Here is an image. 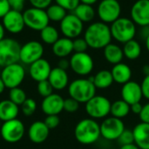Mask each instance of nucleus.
I'll use <instances>...</instances> for the list:
<instances>
[{
    "mask_svg": "<svg viewBox=\"0 0 149 149\" xmlns=\"http://www.w3.org/2000/svg\"><path fill=\"white\" fill-rule=\"evenodd\" d=\"M84 38L90 48L95 50L104 49L111 43L113 38L110 26L101 21L94 22L85 31Z\"/></svg>",
    "mask_w": 149,
    "mask_h": 149,
    "instance_id": "1",
    "label": "nucleus"
},
{
    "mask_svg": "<svg viewBox=\"0 0 149 149\" xmlns=\"http://www.w3.org/2000/svg\"><path fill=\"white\" fill-rule=\"evenodd\" d=\"M76 141L82 145H92L101 137L100 124L96 120L86 118L79 120L74 128Z\"/></svg>",
    "mask_w": 149,
    "mask_h": 149,
    "instance_id": "2",
    "label": "nucleus"
},
{
    "mask_svg": "<svg viewBox=\"0 0 149 149\" xmlns=\"http://www.w3.org/2000/svg\"><path fill=\"white\" fill-rule=\"evenodd\" d=\"M96 90L97 88L93 82V77L74 79L68 86L69 96L77 100L79 104H86L94 97L96 95Z\"/></svg>",
    "mask_w": 149,
    "mask_h": 149,
    "instance_id": "3",
    "label": "nucleus"
},
{
    "mask_svg": "<svg viewBox=\"0 0 149 149\" xmlns=\"http://www.w3.org/2000/svg\"><path fill=\"white\" fill-rule=\"evenodd\" d=\"M136 24L131 18L119 17L111 24L110 30L112 38L117 42L125 44L132 39H134L136 35Z\"/></svg>",
    "mask_w": 149,
    "mask_h": 149,
    "instance_id": "4",
    "label": "nucleus"
},
{
    "mask_svg": "<svg viewBox=\"0 0 149 149\" xmlns=\"http://www.w3.org/2000/svg\"><path fill=\"white\" fill-rule=\"evenodd\" d=\"M20 44L13 38H4L0 41V66L5 67L9 65L20 61Z\"/></svg>",
    "mask_w": 149,
    "mask_h": 149,
    "instance_id": "5",
    "label": "nucleus"
},
{
    "mask_svg": "<svg viewBox=\"0 0 149 149\" xmlns=\"http://www.w3.org/2000/svg\"><path fill=\"white\" fill-rule=\"evenodd\" d=\"M111 101L102 95H95L86 103V112L93 120L106 119L110 114Z\"/></svg>",
    "mask_w": 149,
    "mask_h": 149,
    "instance_id": "6",
    "label": "nucleus"
},
{
    "mask_svg": "<svg viewBox=\"0 0 149 149\" xmlns=\"http://www.w3.org/2000/svg\"><path fill=\"white\" fill-rule=\"evenodd\" d=\"M23 17L25 26L33 31H40L49 25L50 19L45 10L31 7L23 12Z\"/></svg>",
    "mask_w": 149,
    "mask_h": 149,
    "instance_id": "7",
    "label": "nucleus"
},
{
    "mask_svg": "<svg viewBox=\"0 0 149 149\" xmlns=\"http://www.w3.org/2000/svg\"><path fill=\"white\" fill-rule=\"evenodd\" d=\"M0 77L4 83L5 87L12 89L18 87L22 84L25 77V70L24 66L17 62L3 67Z\"/></svg>",
    "mask_w": 149,
    "mask_h": 149,
    "instance_id": "8",
    "label": "nucleus"
},
{
    "mask_svg": "<svg viewBox=\"0 0 149 149\" xmlns=\"http://www.w3.org/2000/svg\"><path fill=\"white\" fill-rule=\"evenodd\" d=\"M70 60V68L79 76L89 75L94 68V61L87 52H74Z\"/></svg>",
    "mask_w": 149,
    "mask_h": 149,
    "instance_id": "9",
    "label": "nucleus"
},
{
    "mask_svg": "<svg viewBox=\"0 0 149 149\" xmlns=\"http://www.w3.org/2000/svg\"><path fill=\"white\" fill-rule=\"evenodd\" d=\"M126 129L122 120L110 116L103 120L100 124V134L105 140L117 141Z\"/></svg>",
    "mask_w": 149,
    "mask_h": 149,
    "instance_id": "10",
    "label": "nucleus"
},
{
    "mask_svg": "<svg viewBox=\"0 0 149 149\" xmlns=\"http://www.w3.org/2000/svg\"><path fill=\"white\" fill-rule=\"evenodd\" d=\"M121 6L118 0H101L97 8V14L101 22L112 24L120 17Z\"/></svg>",
    "mask_w": 149,
    "mask_h": 149,
    "instance_id": "11",
    "label": "nucleus"
},
{
    "mask_svg": "<svg viewBox=\"0 0 149 149\" xmlns=\"http://www.w3.org/2000/svg\"><path fill=\"white\" fill-rule=\"evenodd\" d=\"M24 132L25 129L23 122L17 119L3 122L0 128L2 138L9 143H16L19 141L24 137Z\"/></svg>",
    "mask_w": 149,
    "mask_h": 149,
    "instance_id": "12",
    "label": "nucleus"
},
{
    "mask_svg": "<svg viewBox=\"0 0 149 149\" xmlns=\"http://www.w3.org/2000/svg\"><path fill=\"white\" fill-rule=\"evenodd\" d=\"M44 54L43 45L37 40H31L21 45L20 61L24 65H31L35 61L42 58Z\"/></svg>",
    "mask_w": 149,
    "mask_h": 149,
    "instance_id": "13",
    "label": "nucleus"
},
{
    "mask_svg": "<svg viewBox=\"0 0 149 149\" xmlns=\"http://www.w3.org/2000/svg\"><path fill=\"white\" fill-rule=\"evenodd\" d=\"M84 29V23L73 13L67 14L60 22V31L64 37L74 39L79 38Z\"/></svg>",
    "mask_w": 149,
    "mask_h": 149,
    "instance_id": "14",
    "label": "nucleus"
},
{
    "mask_svg": "<svg viewBox=\"0 0 149 149\" xmlns=\"http://www.w3.org/2000/svg\"><path fill=\"white\" fill-rule=\"evenodd\" d=\"M2 24L4 30L10 33H20L25 26L23 13L21 11L10 9L2 18Z\"/></svg>",
    "mask_w": 149,
    "mask_h": 149,
    "instance_id": "15",
    "label": "nucleus"
},
{
    "mask_svg": "<svg viewBox=\"0 0 149 149\" xmlns=\"http://www.w3.org/2000/svg\"><path fill=\"white\" fill-rule=\"evenodd\" d=\"M131 19L141 27L149 25V0H137L131 8Z\"/></svg>",
    "mask_w": 149,
    "mask_h": 149,
    "instance_id": "16",
    "label": "nucleus"
},
{
    "mask_svg": "<svg viewBox=\"0 0 149 149\" xmlns=\"http://www.w3.org/2000/svg\"><path fill=\"white\" fill-rule=\"evenodd\" d=\"M120 94H121V100L126 101L130 106L141 102V100L143 98L141 84L133 80H130L127 83L122 85Z\"/></svg>",
    "mask_w": 149,
    "mask_h": 149,
    "instance_id": "17",
    "label": "nucleus"
},
{
    "mask_svg": "<svg viewBox=\"0 0 149 149\" xmlns=\"http://www.w3.org/2000/svg\"><path fill=\"white\" fill-rule=\"evenodd\" d=\"M52 69V68L50 63L46 59L42 58L30 65L29 74L33 80L38 83L40 81L48 79Z\"/></svg>",
    "mask_w": 149,
    "mask_h": 149,
    "instance_id": "18",
    "label": "nucleus"
},
{
    "mask_svg": "<svg viewBox=\"0 0 149 149\" xmlns=\"http://www.w3.org/2000/svg\"><path fill=\"white\" fill-rule=\"evenodd\" d=\"M64 100L62 96L57 93H52L44 98L41 108L46 115H58L64 110Z\"/></svg>",
    "mask_w": 149,
    "mask_h": 149,
    "instance_id": "19",
    "label": "nucleus"
},
{
    "mask_svg": "<svg viewBox=\"0 0 149 149\" xmlns=\"http://www.w3.org/2000/svg\"><path fill=\"white\" fill-rule=\"evenodd\" d=\"M50 134V129L46 127L44 121H35L31 125L28 130V136L31 142L40 144L45 142Z\"/></svg>",
    "mask_w": 149,
    "mask_h": 149,
    "instance_id": "20",
    "label": "nucleus"
},
{
    "mask_svg": "<svg viewBox=\"0 0 149 149\" xmlns=\"http://www.w3.org/2000/svg\"><path fill=\"white\" fill-rule=\"evenodd\" d=\"M48 81L54 90L60 91L69 86V76L65 70H63L57 66L52 69L48 78Z\"/></svg>",
    "mask_w": 149,
    "mask_h": 149,
    "instance_id": "21",
    "label": "nucleus"
},
{
    "mask_svg": "<svg viewBox=\"0 0 149 149\" xmlns=\"http://www.w3.org/2000/svg\"><path fill=\"white\" fill-rule=\"evenodd\" d=\"M134 143L140 149H149V124L141 122L134 129Z\"/></svg>",
    "mask_w": 149,
    "mask_h": 149,
    "instance_id": "22",
    "label": "nucleus"
},
{
    "mask_svg": "<svg viewBox=\"0 0 149 149\" xmlns=\"http://www.w3.org/2000/svg\"><path fill=\"white\" fill-rule=\"evenodd\" d=\"M113 81L120 85H124L131 80L132 70L129 65L125 63H119L113 66L111 70Z\"/></svg>",
    "mask_w": 149,
    "mask_h": 149,
    "instance_id": "23",
    "label": "nucleus"
},
{
    "mask_svg": "<svg viewBox=\"0 0 149 149\" xmlns=\"http://www.w3.org/2000/svg\"><path fill=\"white\" fill-rule=\"evenodd\" d=\"M52 52L53 54L59 58H66L73 52V44L72 39L68 38H59L53 45H52Z\"/></svg>",
    "mask_w": 149,
    "mask_h": 149,
    "instance_id": "24",
    "label": "nucleus"
},
{
    "mask_svg": "<svg viewBox=\"0 0 149 149\" xmlns=\"http://www.w3.org/2000/svg\"><path fill=\"white\" fill-rule=\"evenodd\" d=\"M19 113V107L10 100L0 101V120L3 122L17 119Z\"/></svg>",
    "mask_w": 149,
    "mask_h": 149,
    "instance_id": "25",
    "label": "nucleus"
},
{
    "mask_svg": "<svg viewBox=\"0 0 149 149\" xmlns=\"http://www.w3.org/2000/svg\"><path fill=\"white\" fill-rule=\"evenodd\" d=\"M103 54L105 59L113 65L121 63L124 58L122 48L118 45L113 43H110L103 49Z\"/></svg>",
    "mask_w": 149,
    "mask_h": 149,
    "instance_id": "26",
    "label": "nucleus"
},
{
    "mask_svg": "<svg viewBox=\"0 0 149 149\" xmlns=\"http://www.w3.org/2000/svg\"><path fill=\"white\" fill-rule=\"evenodd\" d=\"M93 82L97 89L104 90L109 88L114 81L111 71L100 70L93 77Z\"/></svg>",
    "mask_w": 149,
    "mask_h": 149,
    "instance_id": "27",
    "label": "nucleus"
},
{
    "mask_svg": "<svg viewBox=\"0 0 149 149\" xmlns=\"http://www.w3.org/2000/svg\"><path fill=\"white\" fill-rule=\"evenodd\" d=\"M73 14L83 23H89L93 20L96 11L93 5L80 3L73 10Z\"/></svg>",
    "mask_w": 149,
    "mask_h": 149,
    "instance_id": "28",
    "label": "nucleus"
},
{
    "mask_svg": "<svg viewBox=\"0 0 149 149\" xmlns=\"http://www.w3.org/2000/svg\"><path fill=\"white\" fill-rule=\"evenodd\" d=\"M131 113L130 105L123 100H117L111 105L110 114L113 117L122 120Z\"/></svg>",
    "mask_w": 149,
    "mask_h": 149,
    "instance_id": "29",
    "label": "nucleus"
},
{
    "mask_svg": "<svg viewBox=\"0 0 149 149\" xmlns=\"http://www.w3.org/2000/svg\"><path fill=\"white\" fill-rule=\"evenodd\" d=\"M123 53L124 57H126L129 60L137 59L141 54V46L138 41L135 39H132L125 44H123Z\"/></svg>",
    "mask_w": 149,
    "mask_h": 149,
    "instance_id": "30",
    "label": "nucleus"
},
{
    "mask_svg": "<svg viewBox=\"0 0 149 149\" xmlns=\"http://www.w3.org/2000/svg\"><path fill=\"white\" fill-rule=\"evenodd\" d=\"M46 13L47 16L50 19V21L52 22H61L64 17L67 15L66 11L63 7H61L60 5L54 3V4H51L46 10Z\"/></svg>",
    "mask_w": 149,
    "mask_h": 149,
    "instance_id": "31",
    "label": "nucleus"
},
{
    "mask_svg": "<svg viewBox=\"0 0 149 149\" xmlns=\"http://www.w3.org/2000/svg\"><path fill=\"white\" fill-rule=\"evenodd\" d=\"M40 38L45 44L52 45L59 38V34L54 26L47 25L45 28L40 31Z\"/></svg>",
    "mask_w": 149,
    "mask_h": 149,
    "instance_id": "32",
    "label": "nucleus"
},
{
    "mask_svg": "<svg viewBox=\"0 0 149 149\" xmlns=\"http://www.w3.org/2000/svg\"><path fill=\"white\" fill-rule=\"evenodd\" d=\"M26 99H27V96H26L25 92L22 88H20L19 86L10 89L9 100H11L16 105H17L18 107L21 106L25 101Z\"/></svg>",
    "mask_w": 149,
    "mask_h": 149,
    "instance_id": "33",
    "label": "nucleus"
},
{
    "mask_svg": "<svg viewBox=\"0 0 149 149\" xmlns=\"http://www.w3.org/2000/svg\"><path fill=\"white\" fill-rule=\"evenodd\" d=\"M20 107L23 114L25 116H31L37 110V103L31 98H27Z\"/></svg>",
    "mask_w": 149,
    "mask_h": 149,
    "instance_id": "34",
    "label": "nucleus"
},
{
    "mask_svg": "<svg viewBox=\"0 0 149 149\" xmlns=\"http://www.w3.org/2000/svg\"><path fill=\"white\" fill-rule=\"evenodd\" d=\"M38 93L40 96H42L43 98H45L51 94L53 93V87L52 86V85L50 84V82L47 80H44V81H40L38 83V87H37Z\"/></svg>",
    "mask_w": 149,
    "mask_h": 149,
    "instance_id": "35",
    "label": "nucleus"
},
{
    "mask_svg": "<svg viewBox=\"0 0 149 149\" xmlns=\"http://www.w3.org/2000/svg\"><path fill=\"white\" fill-rule=\"evenodd\" d=\"M73 44V52H86V50L89 48L86 39L84 38H76L72 40Z\"/></svg>",
    "mask_w": 149,
    "mask_h": 149,
    "instance_id": "36",
    "label": "nucleus"
},
{
    "mask_svg": "<svg viewBox=\"0 0 149 149\" xmlns=\"http://www.w3.org/2000/svg\"><path fill=\"white\" fill-rule=\"evenodd\" d=\"M117 141H119V143H120L121 146L134 143V137L133 130L125 129L124 132L121 134V135L120 136V138H119Z\"/></svg>",
    "mask_w": 149,
    "mask_h": 149,
    "instance_id": "37",
    "label": "nucleus"
},
{
    "mask_svg": "<svg viewBox=\"0 0 149 149\" xmlns=\"http://www.w3.org/2000/svg\"><path fill=\"white\" fill-rule=\"evenodd\" d=\"M79 108V103L74 99L69 97L64 100V110L67 113H75Z\"/></svg>",
    "mask_w": 149,
    "mask_h": 149,
    "instance_id": "38",
    "label": "nucleus"
},
{
    "mask_svg": "<svg viewBox=\"0 0 149 149\" xmlns=\"http://www.w3.org/2000/svg\"><path fill=\"white\" fill-rule=\"evenodd\" d=\"M56 3L63 7L65 10L73 11L80 3V0H55Z\"/></svg>",
    "mask_w": 149,
    "mask_h": 149,
    "instance_id": "39",
    "label": "nucleus"
},
{
    "mask_svg": "<svg viewBox=\"0 0 149 149\" xmlns=\"http://www.w3.org/2000/svg\"><path fill=\"white\" fill-rule=\"evenodd\" d=\"M44 122L46 125V127L51 130L56 128L59 125L60 119L58 115H47Z\"/></svg>",
    "mask_w": 149,
    "mask_h": 149,
    "instance_id": "40",
    "label": "nucleus"
},
{
    "mask_svg": "<svg viewBox=\"0 0 149 149\" xmlns=\"http://www.w3.org/2000/svg\"><path fill=\"white\" fill-rule=\"evenodd\" d=\"M52 0H29L32 7L45 10L52 4Z\"/></svg>",
    "mask_w": 149,
    "mask_h": 149,
    "instance_id": "41",
    "label": "nucleus"
},
{
    "mask_svg": "<svg viewBox=\"0 0 149 149\" xmlns=\"http://www.w3.org/2000/svg\"><path fill=\"white\" fill-rule=\"evenodd\" d=\"M11 10L21 11L24 7L25 0H7Z\"/></svg>",
    "mask_w": 149,
    "mask_h": 149,
    "instance_id": "42",
    "label": "nucleus"
},
{
    "mask_svg": "<svg viewBox=\"0 0 149 149\" xmlns=\"http://www.w3.org/2000/svg\"><path fill=\"white\" fill-rule=\"evenodd\" d=\"M141 86V89H142L143 97L149 100V75H147L144 77Z\"/></svg>",
    "mask_w": 149,
    "mask_h": 149,
    "instance_id": "43",
    "label": "nucleus"
},
{
    "mask_svg": "<svg viewBox=\"0 0 149 149\" xmlns=\"http://www.w3.org/2000/svg\"><path fill=\"white\" fill-rule=\"evenodd\" d=\"M139 117H140V120H141V122L149 124V102L143 106L141 113H140Z\"/></svg>",
    "mask_w": 149,
    "mask_h": 149,
    "instance_id": "44",
    "label": "nucleus"
},
{
    "mask_svg": "<svg viewBox=\"0 0 149 149\" xmlns=\"http://www.w3.org/2000/svg\"><path fill=\"white\" fill-rule=\"evenodd\" d=\"M10 10L7 0H0V18H3Z\"/></svg>",
    "mask_w": 149,
    "mask_h": 149,
    "instance_id": "45",
    "label": "nucleus"
},
{
    "mask_svg": "<svg viewBox=\"0 0 149 149\" xmlns=\"http://www.w3.org/2000/svg\"><path fill=\"white\" fill-rule=\"evenodd\" d=\"M142 107H143V106L141 104V102H138V103H135V104L131 105L130 106V110H131V112L133 113L137 114V115H140V113H141Z\"/></svg>",
    "mask_w": 149,
    "mask_h": 149,
    "instance_id": "46",
    "label": "nucleus"
},
{
    "mask_svg": "<svg viewBox=\"0 0 149 149\" xmlns=\"http://www.w3.org/2000/svg\"><path fill=\"white\" fill-rule=\"evenodd\" d=\"M58 67L63 69V70H67L70 67V60H68L66 58H60L58 63Z\"/></svg>",
    "mask_w": 149,
    "mask_h": 149,
    "instance_id": "47",
    "label": "nucleus"
},
{
    "mask_svg": "<svg viewBox=\"0 0 149 149\" xmlns=\"http://www.w3.org/2000/svg\"><path fill=\"white\" fill-rule=\"evenodd\" d=\"M120 149H140L135 143L133 144H128V145H123L120 147Z\"/></svg>",
    "mask_w": 149,
    "mask_h": 149,
    "instance_id": "48",
    "label": "nucleus"
},
{
    "mask_svg": "<svg viewBox=\"0 0 149 149\" xmlns=\"http://www.w3.org/2000/svg\"><path fill=\"white\" fill-rule=\"evenodd\" d=\"M4 32H5V30L2 24V23H0V41L4 38Z\"/></svg>",
    "mask_w": 149,
    "mask_h": 149,
    "instance_id": "49",
    "label": "nucleus"
},
{
    "mask_svg": "<svg viewBox=\"0 0 149 149\" xmlns=\"http://www.w3.org/2000/svg\"><path fill=\"white\" fill-rule=\"evenodd\" d=\"M97 1H98V0H80V3L93 5V4H94L95 3H97Z\"/></svg>",
    "mask_w": 149,
    "mask_h": 149,
    "instance_id": "50",
    "label": "nucleus"
},
{
    "mask_svg": "<svg viewBox=\"0 0 149 149\" xmlns=\"http://www.w3.org/2000/svg\"><path fill=\"white\" fill-rule=\"evenodd\" d=\"M142 72L145 74V76L149 75V65H145L142 67Z\"/></svg>",
    "mask_w": 149,
    "mask_h": 149,
    "instance_id": "51",
    "label": "nucleus"
},
{
    "mask_svg": "<svg viewBox=\"0 0 149 149\" xmlns=\"http://www.w3.org/2000/svg\"><path fill=\"white\" fill-rule=\"evenodd\" d=\"M5 88H6V87H5V86H4V83H3V81L2 80L1 77H0V94L3 93V91H4Z\"/></svg>",
    "mask_w": 149,
    "mask_h": 149,
    "instance_id": "52",
    "label": "nucleus"
},
{
    "mask_svg": "<svg viewBox=\"0 0 149 149\" xmlns=\"http://www.w3.org/2000/svg\"><path fill=\"white\" fill-rule=\"evenodd\" d=\"M145 45H146L147 50L149 52V34L148 35V37L145 38Z\"/></svg>",
    "mask_w": 149,
    "mask_h": 149,
    "instance_id": "53",
    "label": "nucleus"
}]
</instances>
